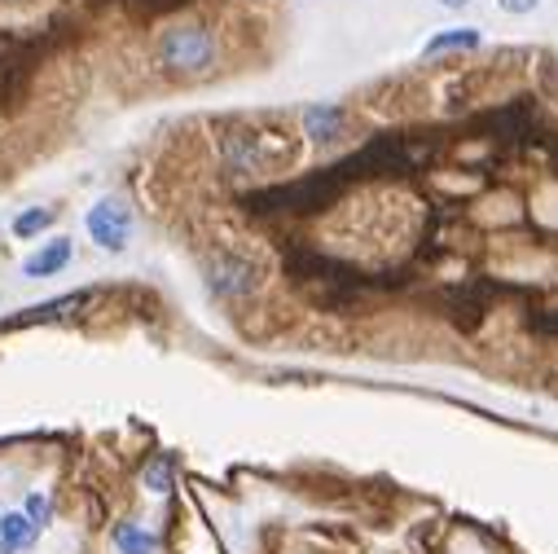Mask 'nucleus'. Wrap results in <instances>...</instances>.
Masks as SVG:
<instances>
[{"instance_id": "obj_4", "label": "nucleus", "mask_w": 558, "mask_h": 554, "mask_svg": "<svg viewBox=\"0 0 558 554\" xmlns=\"http://www.w3.org/2000/svg\"><path fill=\"white\" fill-rule=\"evenodd\" d=\"M220 164L229 177H255L264 168V142L246 128H233L220 136Z\"/></svg>"}, {"instance_id": "obj_9", "label": "nucleus", "mask_w": 558, "mask_h": 554, "mask_svg": "<svg viewBox=\"0 0 558 554\" xmlns=\"http://www.w3.org/2000/svg\"><path fill=\"white\" fill-rule=\"evenodd\" d=\"M36 537H40V528H36V523H32L23 510L0 515V545H10L14 554H19V550H27Z\"/></svg>"}, {"instance_id": "obj_14", "label": "nucleus", "mask_w": 558, "mask_h": 554, "mask_svg": "<svg viewBox=\"0 0 558 554\" xmlns=\"http://www.w3.org/2000/svg\"><path fill=\"white\" fill-rule=\"evenodd\" d=\"M440 5H445V10H466L471 0H440Z\"/></svg>"}, {"instance_id": "obj_11", "label": "nucleus", "mask_w": 558, "mask_h": 554, "mask_svg": "<svg viewBox=\"0 0 558 554\" xmlns=\"http://www.w3.org/2000/svg\"><path fill=\"white\" fill-rule=\"evenodd\" d=\"M142 480H146L150 493H168V489H172V458H155Z\"/></svg>"}, {"instance_id": "obj_5", "label": "nucleus", "mask_w": 558, "mask_h": 554, "mask_svg": "<svg viewBox=\"0 0 558 554\" xmlns=\"http://www.w3.org/2000/svg\"><path fill=\"white\" fill-rule=\"evenodd\" d=\"M304 136L313 146H335L339 136H343V128H348V115H343V106H330V101H317V106H304Z\"/></svg>"}, {"instance_id": "obj_8", "label": "nucleus", "mask_w": 558, "mask_h": 554, "mask_svg": "<svg viewBox=\"0 0 558 554\" xmlns=\"http://www.w3.org/2000/svg\"><path fill=\"white\" fill-rule=\"evenodd\" d=\"M110 541H114L119 554H155V550H159V537H155L150 528H142V523H132V519L114 523Z\"/></svg>"}, {"instance_id": "obj_3", "label": "nucleus", "mask_w": 558, "mask_h": 554, "mask_svg": "<svg viewBox=\"0 0 558 554\" xmlns=\"http://www.w3.org/2000/svg\"><path fill=\"white\" fill-rule=\"evenodd\" d=\"M84 229H88V238H93L101 251H123L128 238H132V212H128L119 198H101V203L88 207Z\"/></svg>"}, {"instance_id": "obj_10", "label": "nucleus", "mask_w": 558, "mask_h": 554, "mask_svg": "<svg viewBox=\"0 0 558 554\" xmlns=\"http://www.w3.org/2000/svg\"><path fill=\"white\" fill-rule=\"evenodd\" d=\"M53 225V207H27L23 216H14V238H36Z\"/></svg>"}, {"instance_id": "obj_12", "label": "nucleus", "mask_w": 558, "mask_h": 554, "mask_svg": "<svg viewBox=\"0 0 558 554\" xmlns=\"http://www.w3.org/2000/svg\"><path fill=\"white\" fill-rule=\"evenodd\" d=\"M23 515H27L36 528H45V523L53 519V506H49V497H45V493H32V497L23 502Z\"/></svg>"}, {"instance_id": "obj_7", "label": "nucleus", "mask_w": 558, "mask_h": 554, "mask_svg": "<svg viewBox=\"0 0 558 554\" xmlns=\"http://www.w3.org/2000/svg\"><path fill=\"white\" fill-rule=\"evenodd\" d=\"M484 36L475 27H453V32H436L427 45H423V58H440V53H471L480 49Z\"/></svg>"}, {"instance_id": "obj_13", "label": "nucleus", "mask_w": 558, "mask_h": 554, "mask_svg": "<svg viewBox=\"0 0 558 554\" xmlns=\"http://www.w3.org/2000/svg\"><path fill=\"white\" fill-rule=\"evenodd\" d=\"M541 5H545V0H497V10H501V14H514V19H519V14H532V10H541Z\"/></svg>"}, {"instance_id": "obj_2", "label": "nucleus", "mask_w": 558, "mask_h": 554, "mask_svg": "<svg viewBox=\"0 0 558 554\" xmlns=\"http://www.w3.org/2000/svg\"><path fill=\"white\" fill-rule=\"evenodd\" d=\"M259 287V268L242 251H225L207 264V291L216 300H246Z\"/></svg>"}, {"instance_id": "obj_1", "label": "nucleus", "mask_w": 558, "mask_h": 554, "mask_svg": "<svg viewBox=\"0 0 558 554\" xmlns=\"http://www.w3.org/2000/svg\"><path fill=\"white\" fill-rule=\"evenodd\" d=\"M216 58H220V40H216V32L207 23H172L155 40V62L172 80L207 75L216 67Z\"/></svg>"}, {"instance_id": "obj_15", "label": "nucleus", "mask_w": 558, "mask_h": 554, "mask_svg": "<svg viewBox=\"0 0 558 554\" xmlns=\"http://www.w3.org/2000/svg\"><path fill=\"white\" fill-rule=\"evenodd\" d=\"M0 554H14V550H10V545H0Z\"/></svg>"}, {"instance_id": "obj_6", "label": "nucleus", "mask_w": 558, "mask_h": 554, "mask_svg": "<svg viewBox=\"0 0 558 554\" xmlns=\"http://www.w3.org/2000/svg\"><path fill=\"white\" fill-rule=\"evenodd\" d=\"M71 255H75L71 238H53V242H45L40 251H32V255L23 260V273H27V277H53V273H62V268L71 264Z\"/></svg>"}]
</instances>
